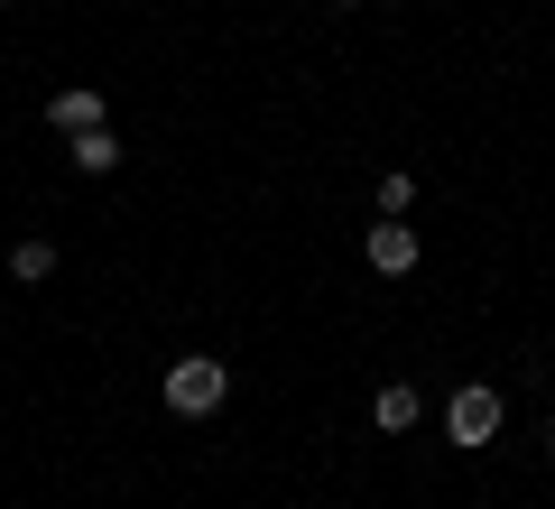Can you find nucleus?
I'll return each mask as SVG.
<instances>
[{"mask_svg":"<svg viewBox=\"0 0 555 509\" xmlns=\"http://www.w3.org/2000/svg\"><path fill=\"white\" fill-rule=\"evenodd\" d=\"M222 398H232V371H222L214 353H185V361H167V408H177V417H214Z\"/></svg>","mask_w":555,"mask_h":509,"instance_id":"obj_1","label":"nucleus"},{"mask_svg":"<svg viewBox=\"0 0 555 509\" xmlns=\"http://www.w3.org/2000/svg\"><path fill=\"white\" fill-rule=\"evenodd\" d=\"M444 435H454V445H491L500 435V390L491 380H463V390L444 398Z\"/></svg>","mask_w":555,"mask_h":509,"instance_id":"obj_2","label":"nucleus"},{"mask_svg":"<svg viewBox=\"0 0 555 509\" xmlns=\"http://www.w3.org/2000/svg\"><path fill=\"white\" fill-rule=\"evenodd\" d=\"M371 269H379V278H408V269H416V222H398V214L371 222Z\"/></svg>","mask_w":555,"mask_h":509,"instance_id":"obj_3","label":"nucleus"},{"mask_svg":"<svg viewBox=\"0 0 555 509\" xmlns=\"http://www.w3.org/2000/svg\"><path fill=\"white\" fill-rule=\"evenodd\" d=\"M47 120H56L65 139H83V130H102V93H93V84H65V93L47 102Z\"/></svg>","mask_w":555,"mask_h":509,"instance_id":"obj_4","label":"nucleus"},{"mask_svg":"<svg viewBox=\"0 0 555 509\" xmlns=\"http://www.w3.org/2000/svg\"><path fill=\"white\" fill-rule=\"evenodd\" d=\"M371 417H379V427H389V435H408V427H416V417H426V398H416V390H408V380H389V390H379V398H371Z\"/></svg>","mask_w":555,"mask_h":509,"instance_id":"obj_5","label":"nucleus"},{"mask_svg":"<svg viewBox=\"0 0 555 509\" xmlns=\"http://www.w3.org/2000/svg\"><path fill=\"white\" fill-rule=\"evenodd\" d=\"M75 167H83V177H112V167H120V139L112 130H83L75 139Z\"/></svg>","mask_w":555,"mask_h":509,"instance_id":"obj_6","label":"nucleus"},{"mask_svg":"<svg viewBox=\"0 0 555 509\" xmlns=\"http://www.w3.org/2000/svg\"><path fill=\"white\" fill-rule=\"evenodd\" d=\"M10 278H28V288L56 278V241H20V251H10Z\"/></svg>","mask_w":555,"mask_h":509,"instance_id":"obj_7","label":"nucleus"},{"mask_svg":"<svg viewBox=\"0 0 555 509\" xmlns=\"http://www.w3.org/2000/svg\"><path fill=\"white\" fill-rule=\"evenodd\" d=\"M416 204V177H379V214H408Z\"/></svg>","mask_w":555,"mask_h":509,"instance_id":"obj_8","label":"nucleus"},{"mask_svg":"<svg viewBox=\"0 0 555 509\" xmlns=\"http://www.w3.org/2000/svg\"><path fill=\"white\" fill-rule=\"evenodd\" d=\"M546 463H555V427H546Z\"/></svg>","mask_w":555,"mask_h":509,"instance_id":"obj_9","label":"nucleus"}]
</instances>
